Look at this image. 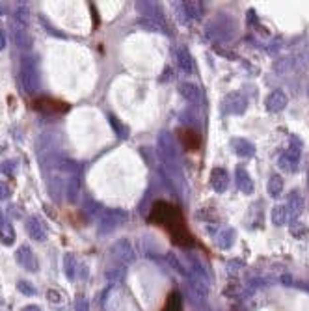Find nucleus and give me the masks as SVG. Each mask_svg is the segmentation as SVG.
Wrapping results in <instances>:
<instances>
[{
	"instance_id": "6",
	"label": "nucleus",
	"mask_w": 309,
	"mask_h": 311,
	"mask_svg": "<svg viewBox=\"0 0 309 311\" xmlns=\"http://www.w3.org/2000/svg\"><path fill=\"white\" fill-rule=\"evenodd\" d=\"M65 270H67V276L73 278V272H75V261L71 259V256L67 257V263H65Z\"/></svg>"
},
{
	"instance_id": "5",
	"label": "nucleus",
	"mask_w": 309,
	"mask_h": 311,
	"mask_svg": "<svg viewBox=\"0 0 309 311\" xmlns=\"http://www.w3.org/2000/svg\"><path fill=\"white\" fill-rule=\"evenodd\" d=\"M162 311H183V298L179 293H171L166 300V306H164Z\"/></svg>"
},
{
	"instance_id": "9",
	"label": "nucleus",
	"mask_w": 309,
	"mask_h": 311,
	"mask_svg": "<svg viewBox=\"0 0 309 311\" xmlns=\"http://www.w3.org/2000/svg\"><path fill=\"white\" fill-rule=\"evenodd\" d=\"M23 311H41V310H39V308H36V306H26Z\"/></svg>"
},
{
	"instance_id": "2",
	"label": "nucleus",
	"mask_w": 309,
	"mask_h": 311,
	"mask_svg": "<svg viewBox=\"0 0 309 311\" xmlns=\"http://www.w3.org/2000/svg\"><path fill=\"white\" fill-rule=\"evenodd\" d=\"M177 136L186 151H198L201 148V134H198L192 129H179Z\"/></svg>"
},
{
	"instance_id": "8",
	"label": "nucleus",
	"mask_w": 309,
	"mask_h": 311,
	"mask_svg": "<svg viewBox=\"0 0 309 311\" xmlns=\"http://www.w3.org/2000/svg\"><path fill=\"white\" fill-rule=\"evenodd\" d=\"M108 278L110 280H121V278H123V272H121V270H116V268H114V270H108Z\"/></svg>"
},
{
	"instance_id": "3",
	"label": "nucleus",
	"mask_w": 309,
	"mask_h": 311,
	"mask_svg": "<svg viewBox=\"0 0 309 311\" xmlns=\"http://www.w3.org/2000/svg\"><path fill=\"white\" fill-rule=\"evenodd\" d=\"M34 108L43 110V112H65L67 110V104L63 101H58V99H49V97H41V99H36L34 101Z\"/></svg>"
},
{
	"instance_id": "10",
	"label": "nucleus",
	"mask_w": 309,
	"mask_h": 311,
	"mask_svg": "<svg viewBox=\"0 0 309 311\" xmlns=\"http://www.w3.org/2000/svg\"><path fill=\"white\" fill-rule=\"evenodd\" d=\"M78 311H88V306L82 302V306H78Z\"/></svg>"
},
{
	"instance_id": "1",
	"label": "nucleus",
	"mask_w": 309,
	"mask_h": 311,
	"mask_svg": "<svg viewBox=\"0 0 309 311\" xmlns=\"http://www.w3.org/2000/svg\"><path fill=\"white\" fill-rule=\"evenodd\" d=\"M149 222L151 224H158V226H164L168 231H170L171 239L175 244L183 246V248H188L192 246L196 239H194L188 227H186V222L181 210L177 207H173L170 203L166 202H156L151 209V214H149Z\"/></svg>"
},
{
	"instance_id": "7",
	"label": "nucleus",
	"mask_w": 309,
	"mask_h": 311,
	"mask_svg": "<svg viewBox=\"0 0 309 311\" xmlns=\"http://www.w3.org/2000/svg\"><path fill=\"white\" fill-rule=\"evenodd\" d=\"M19 289L23 291L24 295H28V296L34 295V289H30V283H26V281H21V283H19Z\"/></svg>"
},
{
	"instance_id": "4",
	"label": "nucleus",
	"mask_w": 309,
	"mask_h": 311,
	"mask_svg": "<svg viewBox=\"0 0 309 311\" xmlns=\"http://www.w3.org/2000/svg\"><path fill=\"white\" fill-rule=\"evenodd\" d=\"M112 252H114V256H116L117 259H121L123 263H132V261H134V252H132L129 242H125V241L117 242Z\"/></svg>"
}]
</instances>
